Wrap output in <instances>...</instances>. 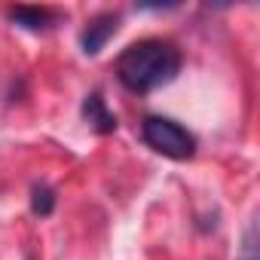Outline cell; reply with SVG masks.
<instances>
[{
    "mask_svg": "<svg viewBox=\"0 0 260 260\" xmlns=\"http://www.w3.org/2000/svg\"><path fill=\"white\" fill-rule=\"evenodd\" d=\"M181 71V52L169 40H141L132 43L116 61V77L128 92L147 95L159 86H169Z\"/></svg>",
    "mask_w": 260,
    "mask_h": 260,
    "instance_id": "obj_1",
    "label": "cell"
},
{
    "mask_svg": "<svg viewBox=\"0 0 260 260\" xmlns=\"http://www.w3.org/2000/svg\"><path fill=\"white\" fill-rule=\"evenodd\" d=\"M141 138L150 150L169 156V159H190L196 153V138L187 128L169 116H147L141 122Z\"/></svg>",
    "mask_w": 260,
    "mask_h": 260,
    "instance_id": "obj_2",
    "label": "cell"
},
{
    "mask_svg": "<svg viewBox=\"0 0 260 260\" xmlns=\"http://www.w3.org/2000/svg\"><path fill=\"white\" fill-rule=\"evenodd\" d=\"M116 28H119V16H116V13H101V16H95V19L83 28V34H80L83 52H86V55H98V52L107 46V40L116 34Z\"/></svg>",
    "mask_w": 260,
    "mask_h": 260,
    "instance_id": "obj_3",
    "label": "cell"
},
{
    "mask_svg": "<svg viewBox=\"0 0 260 260\" xmlns=\"http://www.w3.org/2000/svg\"><path fill=\"white\" fill-rule=\"evenodd\" d=\"M7 19L25 31H49V28H55V22L61 16L55 10H46V7H10Z\"/></svg>",
    "mask_w": 260,
    "mask_h": 260,
    "instance_id": "obj_4",
    "label": "cell"
},
{
    "mask_svg": "<svg viewBox=\"0 0 260 260\" xmlns=\"http://www.w3.org/2000/svg\"><path fill=\"white\" fill-rule=\"evenodd\" d=\"M83 116H86V122L95 128L98 135H110L113 128H116V116H113V110H107V104H104V98H101L98 92L86 95V101H83Z\"/></svg>",
    "mask_w": 260,
    "mask_h": 260,
    "instance_id": "obj_5",
    "label": "cell"
},
{
    "mask_svg": "<svg viewBox=\"0 0 260 260\" xmlns=\"http://www.w3.org/2000/svg\"><path fill=\"white\" fill-rule=\"evenodd\" d=\"M31 211L37 217H49L55 211V190L49 184H34V190H31Z\"/></svg>",
    "mask_w": 260,
    "mask_h": 260,
    "instance_id": "obj_6",
    "label": "cell"
},
{
    "mask_svg": "<svg viewBox=\"0 0 260 260\" xmlns=\"http://www.w3.org/2000/svg\"><path fill=\"white\" fill-rule=\"evenodd\" d=\"M254 239H257V226L251 223L248 233H245V248H242V257L239 260H257V242Z\"/></svg>",
    "mask_w": 260,
    "mask_h": 260,
    "instance_id": "obj_7",
    "label": "cell"
}]
</instances>
